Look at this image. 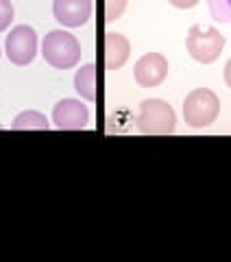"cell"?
Returning <instances> with one entry per match:
<instances>
[{"instance_id":"cell-1","label":"cell","mask_w":231,"mask_h":262,"mask_svg":"<svg viewBox=\"0 0 231 262\" xmlns=\"http://www.w3.org/2000/svg\"><path fill=\"white\" fill-rule=\"evenodd\" d=\"M135 127L146 136H168L177 127V114L161 98H146L140 103Z\"/></svg>"},{"instance_id":"cell-2","label":"cell","mask_w":231,"mask_h":262,"mask_svg":"<svg viewBox=\"0 0 231 262\" xmlns=\"http://www.w3.org/2000/svg\"><path fill=\"white\" fill-rule=\"evenodd\" d=\"M42 57L57 70H70L81 61V44L68 31H51L42 42Z\"/></svg>"},{"instance_id":"cell-3","label":"cell","mask_w":231,"mask_h":262,"mask_svg":"<svg viewBox=\"0 0 231 262\" xmlns=\"http://www.w3.org/2000/svg\"><path fill=\"white\" fill-rule=\"evenodd\" d=\"M220 114V98L207 88L192 90L183 101V118L192 129L210 127Z\"/></svg>"},{"instance_id":"cell-4","label":"cell","mask_w":231,"mask_h":262,"mask_svg":"<svg viewBox=\"0 0 231 262\" xmlns=\"http://www.w3.org/2000/svg\"><path fill=\"white\" fill-rule=\"evenodd\" d=\"M186 48L190 57L199 63H214L225 48V35L216 27L203 29L199 24L190 27L186 37Z\"/></svg>"},{"instance_id":"cell-5","label":"cell","mask_w":231,"mask_h":262,"mask_svg":"<svg viewBox=\"0 0 231 262\" xmlns=\"http://www.w3.org/2000/svg\"><path fill=\"white\" fill-rule=\"evenodd\" d=\"M5 53L15 66H29L37 55V33L29 24H18L5 39Z\"/></svg>"},{"instance_id":"cell-6","label":"cell","mask_w":231,"mask_h":262,"mask_svg":"<svg viewBox=\"0 0 231 262\" xmlns=\"http://www.w3.org/2000/svg\"><path fill=\"white\" fill-rule=\"evenodd\" d=\"M89 122V110L77 98H63L53 110V125L59 131H79Z\"/></svg>"},{"instance_id":"cell-7","label":"cell","mask_w":231,"mask_h":262,"mask_svg":"<svg viewBox=\"0 0 231 262\" xmlns=\"http://www.w3.org/2000/svg\"><path fill=\"white\" fill-rule=\"evenodd\" d=\"M133 77L140 88H157L168 77V59L161 53H146L135 61Z\"/></svg>"},{"instance_id":"cell-8","label":"cell","mask_w":231,"mask_h":262,"mask_svg":"<svg viewBox=\"0 0 231 262\" xmlns=\"http://www.w3.org/2000/svg\"><path fill=\"white\" fill-rule=\"evenodd\" d=\"M53 15L61 27H83L92 18V0H55Z\"/></svg>"},{"instance_id":"cell-9","label":"cell","mask_w":231,"mask_h":262,"mask_svg":"<svg viewBox=\"0 0 231 262\" xmlns=\"http://www.w3.org/2000/svg\"><path fill=\"white\" fill-rule=\"evenodd\" d=\"M131 55V44L125 35L109 31L105 35V66L107 70H118L127 63Z\"/></svg>"},{"instance_id":"cell-10","label":"cell","mask_w":231,"mask_h":262,"mask_svg":"<svg viewBox=\"0 0 231 262\" xmlns=\"http://www.w3.org/2000/svg\"><path fill=\"white\" fill-rule=\"evenodd\" d=\"M74 90L85 101H96V66L85 63L74 75Z\"/></svg>"},{"instance_id":"cell-11","label":"cell","mask_w":231,"mask_h":262,"mask_svg":"<svg viewBox=\"0 0 231 262\" xmlns=\"http://www.w3.org/2000/svg\"><path fill=\"white\" fill-rule=\"evenodd\" d=\"M11 129L13 131H31V129H39V131H48L51 129V122L44 116L42 112H35V110H27L15 116V120L11 122Z\"/></svg>"},{"instance_id":"cell-12","label":"cell","mask_w":231,"mask_h":262,"mask_svg":"<svg viewBox=\"0 0 231 262\" xmlns=\"http://www.w3.org/2000/svg\"><path fill=\"white\" fill-rule=\"evenodd\" d=\"M210 13L216 22L231 24V0H207Z\"/></svg>"},{"instance_id":"cell-13","label":"cell","mask_w":231,"mask_h":262,"mask_svg":"<svg viewBox=\"0 0 231 262\" xmlns=\"http://www.w3.org/2000/svg\"><path fill=\"white\" fill-rule=\"evenodd\" d=\"M127 9V0H105V18L107 22L118 20Z\"/></svg>"},{"instance_id":"cell-14","label":"cell","mask_w":231,"mask_h":262,"mask_svg":"<svg viewBox=\"0 0 231 262\" xmlns=\"http://www.w3.org/2000/svg\"><path fill=\"white\" fill-rule=\"evenodd\" d=\"M13 22V5L11 0H0V33L7 31Z\"/></svg>"},{"instance_id":"cell-15","label":"cell","mask_w":231,"mask_h":262,"mask_svg":"<svg viewBox=\"0 0 231 262\" xmlns=\"http://www.w3.org/2000/svg\"><path fill=\"white\" fill-rule=\"evenodd\" d=\"M168 3L177 9H192V7L199 5V0H168Z\"/></svg>"},{"instance_id":"cell-16","label":"cell","mask_w":231,"mask_h":262,"mask_svg":"<svg viewBox=\"0 0 231 262\" xmlns=\"http://www.w3.org/2000/svg\"><path fill=\"white\" fill-rule=\"evenodd\" d=\"M222 77H225V83L231 88V59L225 63V72H222Z\"/></svg>"}]
</instances>
